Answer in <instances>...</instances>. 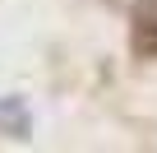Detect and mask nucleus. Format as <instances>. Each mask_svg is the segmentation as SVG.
<instances>
[{"label": "nucleus", "mask_w": 157, "mask_h": 153, "mask_svg": "<svg viewBox=\"0 0 157 153\" xmlns=\"http://www.w3.org/2000/svg\"><path fill=\"white\" fill-rule=\"evenodd\" d=\"M134 51L157 56V0H139L134 10Z\"/></svg>", "instance_id": "1"}]
</instances>
